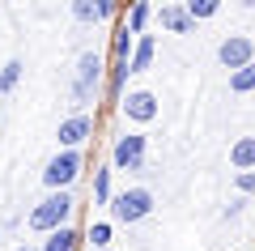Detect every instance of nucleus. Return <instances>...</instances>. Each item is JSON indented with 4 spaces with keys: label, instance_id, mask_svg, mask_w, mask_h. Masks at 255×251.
Listing matches in <instances>:
<instances>
[{
    "label": "nucleus",
    "instance_id": "obj_1",
    "mask_svg": "<svg viewBox=\"0 0 255 251\" xmlns=\"http://www.w3.org/2000/svg\"><path fill=\"white\" fill-rule=\"evenodd\" d=\"M73 196L68 192H51L47 200H38L34 205V213H30V230H38V234H55V230H64L68 226V217H73Z\"/></svg>",
    "mask_w": 255,
    "mask_h": 251
},
{
    "label": "nucleus",
    "instance_id": "obj_2",
    "mask_svg": "<svg viewBox=\"0 0 255 251\" xmlns=\"http://www.w3.org/2000/svg\"><path fill=\"white\" fill-rule=\"evenodd\" d=\"M153 213V192L149 188H124L119 196H111V222L119 226H136Z\"/></svg>",
    "mask_w": 255,
    "mask_h": 251
},
{
    "label": "nucleus",
    "instance_id": "obj_3",
    "mask_svg": "<svg viewBox=\"0 0 255 251\" xmlns=\"http://www.w3.org/2000/svg\"><path fill=\"white\" fill-rule=\"evenodd\" d=\"M81 166H85V158H81V149H60L51 162H47V171H43V183L51 192H68L77 183V175H81Z\"/></svg>",
    "mask_w": 255,
    "mask_h": 251
},
{
    "label": "nucleus",
    "instance_id": "obj_4",
    "mask_svg": "<svg viewBox=\"0 0 255 251\" xmlns=\"http://www.w3.org/2000/svg\"><path fill=\"white\" fill-rule=\"evenodd\" d=\"M132 47H136V38L128 34V26L119 21V30L111 34V94H115V98L124 94L128 77H132V72H128V60H132Z\"/></svg>",
    "mask_w": 255,
    "mask_h": 251
},
{
    "label": "nucleus",
    "instance_id": "obj_5",
    "mask_svg": "<svg viewBox=\"0 0 255 251\" xmlns=\"http://www.w3.org/2000/svg\"><path fill=\"white\" fill-rule=\"evenodd\" d=\"M98 81H102V55L98 51H81L77 60V77H73V98L77 102H90L98 94Z\"/></svg>",
    "mask_w": 255,
    "mask_h": 251
},
{
    "label": "nucleus",
    "instance_id": "obj_6",
    "mask_svg": "<svg viewBox=\"0 0 255 251\" xmlns=\"http://www.w3.org/2000/svg\"><path fill=\"white\" fill-rule=\"evenodd\" d=\"M145 149H149V141L140 132H124L115 141V149H111V166L115 171H140L145 166Z\"/></svg>",
    "mask_w": 255,
    "mask_h": 251
},
{
    "label": "nucleus",
    "instance_id": "obj_7",
    "mask_svg": "<svg viewBox=\"0 0 255 251\" xmlns=\"http://www.w3.org/2000/svg\"><path fill=\"white\" fill-rule=\"evenodd\" d=\"M251 55H255V43H251V38H243V34H230L226 43L217 47V60L226 64L230 72H238V68H247V64H255Z\"/></svg>",
    "mask_w": 255,
    "mask_h": 251
},
{
    "label": "nucleus",
    "instance_id": "obj_8",
    "mask_svg": "<svg viewBox=\"0 0 255 251\" xmlns=\"http://www.w3.org/2000/svg\"><path fill=\"white\" fill-rule=\"evenodd\" d=\"M119 111H124L128 119H136V124H153L157 119V98L149 90H132L119 98Z\"/></svg>",
    "mask_w": 255,
    "mask_h": 251
},
{
    "label": "nucleus",
    "instance_id": "obj_9",
    "mask_svg": "<svg viewBox=\"0 0 255 251\" xmlns=\"http://www.w3.org/2000/svg\"><path fill=\"white\" fill-rule=\"evenodd\" d=\"M90 136H94V119L90 115H68L60 124V145L64 149H77V145L90 141Z\"/></svg>",
    "mask_w": 255,
    "mask_h": 251
},
{
    "label": "nucleus",
    "instance_id": "obj_10",
    "mask_svg": "<svg viewBox=\"0 0 255 251\" xmlns=\"http://www.w3.org/2000/svg\"><path fill=\"white\" fill-rule=\"evenodd\" d=\"M153 17L162 21L170 34H191V30H196V21L187 17V4H162V9H153Z\"/></svg>",
    "mask_w": 255,
    "mask_h": 251
},
{
    "label": "nucleus",
    "instance_id": "obj_11",
    "mask_svg": "<svg viewBox=\"0 0 255 251\" xmlns=\"http://www.w3.org/2000/svg\"><path fill=\"white\" fill-rule=\"evenodd\" d=\"M149 17H153V4H149V0H136V4H132V9L124 13L128 34H132V38H140V34H145V26H149Z\"/></svg>",
    "mask_w": 255,
    "mask_h": 251
},
{
    "label": "nucleus",
    "instance_id": "obj_12",
    "mask_svg": "<svg viewBox=\"0 0 255 251\" xmlns=\"http://www.w3.org/2000/svg\"><path fill=\"white\" fill-rule=\"evenodd\" d=\"M153 51H157L153 34H140L136 47H132V60H128V72H145L149 64H153Z\"/></svg>",
    "mask_w": 255,
    "mask_h": 251
},
{
    "label": "nucleus",
    "instance_id": "obj_13",
    "mask_svg": "<svg viewBox=\"0 0 255 251\" xmlns=\"http://www.w3.org/2000/svg\"><path fill=\"white\" fill-rule=\"evenodd\" d=\"M81 234L73 230V226H64V230H55V234H47L43 239V251H81Z\"/></svg>",
    "mask_w": 255,
    "mask_h": 251
},
{
    "label": "nucleus",
    "instance_id": "obj_14",
    "mask_svg": "<svg viewBox=\"0 0 255 251\" xmlns=\"http://www.w3.org/2000/svg\"><path fill=\"white\" fill-rule=\"evenodd\" d=\"M230 162H234V171H255V136H243V141H234V149H230Z\"/></svg>",
    "mask_w": 255,
    "mask_h": 251
},
{
    "label": "nucleus",
    "instance_id": "obj_15",
    "mask_svg": "<svg viewBox=\"0 0 255 251\" xmlns=\"http://www.w3.org/2000/svg\"><path fill=\"white\" fill-rule=\"evenodd\" d=\"M111 175H115V166H98L94 171V200L98 205H111Z\"/></svg>",
    "mask_w": 255,
    "mask_h": 251
},
{
    "label": "nucleus",
    "instance_id": "obj_16",
    "mask_svg": "<svg viewBox=\"0 0 255 251\" xmlns=\"http://www.w3.org/2000/svg\"><path fill=\"white\" fill-rule=\"evenodd\" d=\"M85 243H90V251H107L111 247V222H94L85 230Z\"/></svg>",
    "mask_w": 255,
    "mask_h": 251
},
{
    "label": "nucleus",
    "instance_id": "obj_17",
    "mask_svg": "<svg viewBox=\"0 0 255 251\" xmlns=\"http://www.w3.org/2000/svg\"><path fill=\"white\" fill-rule=\"evenodd\" d=\"M251 90H255V64L230 72V94H251Z\"/></svg>",
    "mask_w": 255,
    "mask_h": 251
},
{
    "label": "nucleus",
    "instance_id": "obj_18",
    "mask_svg": "<svg viewBox=\"0 0 255 251\" xmlns=\"http://www.w3.org/2000/svg\"><path fill=\"white\" fill-rule=\"evenodd\" d=\"M217 9H221L217 0H187V17H191V21H204V17H213Z\"/></svg>",
    "mask_w": 255,
    "mask_h": 251
},
{
    "label": "nucleus",
    "instance_id": "obj_19",
    "mask_svg": "<svg viewBox=\"0 0 255 251\" xmlns=\"http://www.w3.org/2000/svg\"><path fill=\"white\" fill-rule=\"evenodd\" d=\"M17 81H21V60H9L4 68H0V94H9Z\"/></svg>",
    "mask_w": 255,
    "mask_h": 251
},
{
    "label": "nucleus",
    "instance_id": "obj_20",
    "mask_svg": "<svg viewBox=\"0 0 255 251\" xmlns=\"http://www.w3.org/2000/svg\"><path fill=\"white\" fill-rule=\"evenodd\" d=\"M73 17L77 21H98V4L94 0H73Z\"/></svg>",
    "mask_w": 255,
    "mask_h": 251
},
{
    "label": "nucleus",
    "instance_id": "obj_21",
    "mask_svg": "<svg viewBox=\"0 0 255 251\" xmlns=\"http://www.w3.org/2000/svg\"><path fill=\"white\" fill-rule=\"evenodd\" d=\"M94 4H98V21H111V17H115V0H94Z\"/></svg>",
    "mask_w": 255,
    "mask_h": 251
},
{
    "label": "nucleus",
    "instance_id": "obj_22",
    "mask_svg": "<svg viewBox=\"0 0 255 251\" xmlns=\"http://www.w3.org/2000/svg\"><path fill=\"white\" fill-rule=\"evenodd\" d=\"M243 205H247V200H243V196H234V200H230V205H226V222H234V217H238V213H243Z\"/></svg>",
    "mask_w": 255,
    "mask_h": 251
},
{
    "label": "nucleus",
    "instance_id": "obj_23",
    "mask_svg": "<svg viewBox=\"0 0 255 251\" xmlns=\"http://www.w3.org/2000/svg\"><path fill=\"white\" fill-rule=\"evenodd\" d=\"M238 192H255V171H243V175H238Z\"/></svg>",
    "mask_w": 255,
    "mask_h": 251
},
{
    "label": "nucleus",
    "instance_id": "obj_24",
    "mask_svg": "<svg viewBox=\"0 0 255 251\" xmlns=\"http://www.w3.org/2000/svg\"><path fill=\"white\" fill-rule=\"evenodd\" d=\"M107 251H111V247H107Z\"/></svg>",
    "mask_w": 255,
    "mask_h": 251
}]
</instances>
